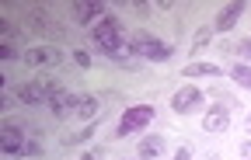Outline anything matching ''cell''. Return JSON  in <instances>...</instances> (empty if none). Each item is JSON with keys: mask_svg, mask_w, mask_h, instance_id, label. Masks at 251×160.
I'll return each mask as SVG.
<instances>
[{"mask_svg": "<svg viewBox=\"0 0 251 160\" xmlns=\"http://www.w3.org/2000/svg\"><path fill=\"white\" fill-rule=\"evenodd\" d=\"M126 52H133L136 59H150V63H168L175 56V49L161 39H153L150 31H136V35L126 42Z\"/></svg>", "mask_w": 251, "mask_h": 160, "instance_id": "obj_1", "label": "cell"}, {"mask_svg": "<svg viewBox=\"0 0 251 160\" xmlns=\"http://www.w3.org/2000/svg\"><path fill=\"white\" fill-rule=\"evenodd\" d=\"M63 87H59V80H52L49 73H39L35 80H28V84H21L18 87V101L25 105V108H35V105H42V101H49L52 94H59Z\"/></svg>", "mask_w": 251, "mask_h": 160, "instance_id": "obj_2", "label": "cell"}, {"mask_svg": "<svg viewBox=\"0 0 251 160\" xmlns=\"http://www.w3.org/2000/svg\"><path fill=\"white\" fill-rule=\"evenodd\" d=\"M91 35H94V42L101 46V52L112 59V56H119V52H126V39H122V24L115 21V18H101L98 24L91 28Z\"/></svg>", "mask_w": 251, "mask_h": 160, "instance_id": "obj_3", "label": "cell"}, {"mask_svg": "<svg viewBox=\"0 0 251 160\" xmlns=\"http://www.w3.org/2000/svg\"><path fill=\"white\" fill-rule=\"evenodd\" d=\"M150 122H153V108H150V105L126 108L122 118H119V125H115V139H126V136H133V133H143Z\"/></svg>", "mask_w": 251, "mask_h": 160, "instance_id": "obj_4", "label": "cell"}, {"mask_svg": "<svg viewBox=\"0 0 251 160\" xmlns=\"http://www.w3.org/2000/svg\"><path fill=\"white\" fill-rule=\"evenodd\" d=\"M25 146H28L25 129L18 122H4V129H0V150L7 157H25Z\"/></svg>", "mask_w": 251, "mask_h": 160, "instance_id": "obj_5", "label": "cell"}, {"mask_svg": "<svg viewBox=\"0 0 251 160\" xmlns=\"http://www.w3.org/2000/svg\"><path fill=\"white\" fill-rule=\"evenodd\" d=\"M196 108H202V91L192 87V84L178 87L175 98H171V112H175V115H192Z\"/></svg>", "mask_w": 251, "mask_h": 160, "instance_id": "obj_6", "label": "cell"}, {"mask_svg": "<svg viewBox=\"0 0 251 160\" xmlns=\"http://www.w3.org/2000/svg\"><path fill=\"white\" fill-rule=\"evenodd\" d=\"M28 31H35V35H49V39H59V35H63V24H59L52 14H46L42 7H35V11H28Z\"/></svg>", "mask_w": 251, "mask_h": 160, "instance_id": "obj_7", "label": "cell"}, {"mask_svg": "<svg viewBox=\"0 0 251 160\" xmlns=\"http://www.w3.org/2000/svg\"><path fill=\"white\" fill-rule=\"evenodd\" d=\"M21 59L28 63V67H56V63L63 59V52L56 46H35V49H28Z\"/></svg>", "mask_w": 251, "mask_h": 160, "instance_id": "obj_8", "label": "cell"}, {"mask_svg": "<svg viewBox=\"0 0 251 160\" xmlns=\"http://www.w3.org/2000/svg\"><path fill=\"white\" fill-rule=\"evenodd\" d=\"M202 129H206V133H227V129H230V112H227L224 105L206 108V115H202Z\"/></svg>", "mask_w": 251, "mask_h": 160, "instance_id": "obj_9", "label": "cell"}, {"mask_svg": "<svg viewBox=\"0 0 251 160\" xmlns=\"http://www.w3.org/2000/svg\"><path fill=\"white\" fill-rule=\"evenodd\" d=\"M244 14V4H227L224 11L216 14V21H213V31H220V35H224V31H230L234 24H237V18Z\"/></svg>", "mask_w": 251, "mask_h": 160, "instance_id": "obj_10", "label": "cell"}, {"mask_svg": "<svg viewBox=\"0 0 251 160\" xmlns=\"http://www.w3.org/2000/svg\"><path fill=\"white\" fill-rule=\"evenodd\" d=\"M49 105V112L56 115V118H67V115H74V105H77V98L70 91H59V94H52V98L46 101Z\"/></svg>", "mask_w": 251, "mask_h": 160, "instance_id": "obj_11", "label": "cell"}, {"mask_svg": "<svg viewBox=\"0 0 251 160\" xmlns=\"http://www.w3.org/2000/svg\"><path fill=\"white\" fill-rule=\"evenodd\" d=\"M74 18L80 21V24H91L94 18H105V4H98V0H87V4H74Z\"/></svg>", "mask_w": 251, "mask_h": 160, "instance_id": "obj_12", "label": "cell"}, {"mask_svg": "<svg viewBox=\"0 0 251 160\" xmlns=\"http://www.w3.org/2000/svg\"><path fill=\"white\" fill-rule=\"evenodd\" d=\"M164 153V136H140V160H157Z\"/></svg>", "mask_w": 251, "mask_h": 160, "instance_id": "obj_13", "label": "cell"}, {"mask_svg": "<svg viewBox=\"0 0 251 160\" xmlns=\"http://www.w3.org/2000/svg\"><path fill=\"white\" fill-rule=\"evenodd\" d=\"M74 115H77L80 122H91L94 115H98V98H94V94H84V98H77Z\"/></svg>", "mask_w": 251, "mask_h": 160, "instance_id": "obj_14", "label": "cell"}, {"mask_svg": "<svg viewBox=\"0 0 251 160\" xmlns=\"http://www.w3.org/2000/svg\"><path fill=\"white\" fill-rule=\"evenodd\" d=\"M224 70L213 67V63H188V67L181 70V77H220Z\"/></svg>", "mask_w": 251, "mask_h": 160, "instance_id": "obj_15", "label": "cell"}, {"mask_svg": "<svg viewBox=\"0 0 251 160\" xmlns=\"http://www.w3.org/2000/svg\"><path fill=\"white\" fill-rule=\"evenodd\" d=\"M230 77H234L241 87L251 91V67H248V63H234V67H230Z\"/></svg>", "mask_w": 251, "mask_h": 160, "instance_id": "obj_16", "label": "cell"}, {"mask_svg": "<svg viewBox=\"0 0 251 160\" xmlns=\"http://www.w3.org/2000/svg\"><path fill=\"white\" fill-rule=\"evenodd\" d=\"M94 136V125H87L84 133H74V136H63V146H77V143H87Z\"/></svg>", "mask_w": 251, "mask_h": 160, "instance_id": "obj_17", "label": "cell"}, {"mask_svg": "<svg viewBox=\"0 0 251 160\" xmlns=\"http://www.w3.org/2000/svg\"><path fill=\"white\" fill-rule=\"evenodd\" d=\"M209 35H213V31H209V28H202V31H196V39H192V49H202V46L209 42Z\"/></svg>", "mask_w": 251, "mask_h": 160, "instance_id": "obj_18", "label": "cell"}, {"mask_svg": "<svg viewBox=\"0 0 251 160\" xmlns=\"http://www.w3.org/2000/svg\"><path fill=\"white\" fill-rule=\"evenodd\" d=\"M0 59H18V49H14V42H0Z\"/></svg>", "mask_w": 251, "mask_h": 160, "instance_id": "obj_19", "label": "cell"}, {"mask_svg": "<svg viewBox=\"0 0 251 160\" xmlns=\"http://www.w3.org/2000/svg\"><path fill=\"white\" fill-rule=\"evenodd\" d=\"M74 63H77V67H91V52H74Z\"/></svg>", "mask_w": 251, "mask_h": 160, "instance_id": "obj_20", "label": "cell"}, {"mask_svg": "<svg viewBox=\"0 0 251 160\" xmlns=\"http://www.w3.org/2000/svg\"><path fill=\"white\" fill-rule=\"evenodd\" d=\"M42 153V146L35 143V139H28V146H25V157H39Z\"/></svg>", "mask_w": 251, "mask_h": 160, "instance_id": "obj_21", "label": "cell"}, {"mask_svg": "<svg viewBox=\"0 0 251 160\" xmlns=\"http://www.w3.org/2000/svg\"><path fill=\"white\" fill-rule=\"evenodd\" d=\"M171 160H192V150H188V146H178Z\"/></svg>", "mask_w": 251, "mask_h": 160, "instance_id": "obj_22", "label": "cell"}, {"mask_svg": "<svg viewBox=\"0 0 251 160\" xmlns=\"http://www.w3.org/2000/svg\"><path fill=\"white\" fill-rule=\"evenodd\" d=\"M237 153H241V160H251V139H244V143L237 146Z\"/></svg>", "mask_w": 251, "mask_h": 160, "instance_id": "obj_23", "label": "cell"}, {"mask_svg": "<svg viewBox=\"0 0 251 160\" xmlns=\"http://www.w3.org/2000/svg\"><path fill=\"white\" fill-rule=\"evenodd\" d=\"M237 52H241V56H244V59H251V39H244V42H241V46H237Z\"/></svg>", "mask_w": 251, "mask_h": 160, "instance_id": "obj_24", "label": "cell"}, {"mask_svg": "<svg viewBox=\"0 0 251 160\" xmlns=\"http://www.w3.org/2000/svg\"><path fill=\"white\" fill-rule=\"evenodd\" d=\"M80 160H94V153H84V157H80Z\"/></svg>", "mask_w": 251, "mask_h": 160, "instance_id": "obj_25", "label": "cell"}, {"mask_svg": "<svg viewBox=\"0 0 251 160\" xmlns=\"http://www.w3.org/2000/svg\"><path fill=\"white\" fill-rule=\"evenodd\" d=\"M248 136H251V115H248Z\"/></svg>", "mask_w": 251, "mask_h": 160, "instance_id": "obj_26", "label": "cell"}]
</instances>
